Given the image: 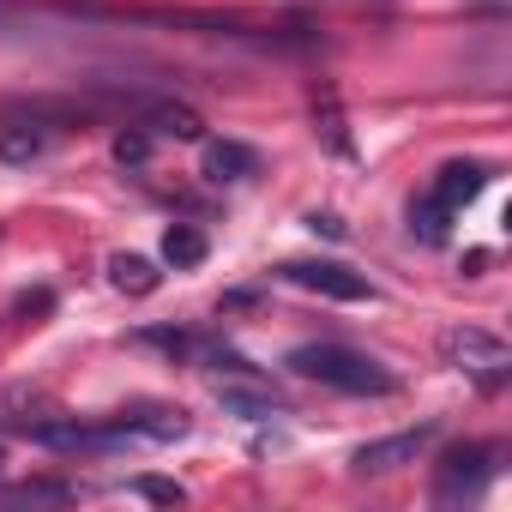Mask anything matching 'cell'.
I'll list each match as a JSON object with an SVG mask.
<instances>
[{
    "label": "cell",
    "instance_id": "ffe728a7",
    "mask_svg": "<svg viewBox=\"0 0 512 512\" xmlns=\"http://www.w3.org/2000/svg\"><path fill=\"white\" fill-rule=\"evenodd\" d=\"M0 464H7V452H0Z\"/></svg>",
    "mask_w": 512,
    "mask_h": 512
},
{
    "label": "cell",
    "instance_id": "277c9868",
    "mask_svg": "<svg viewBox=\"0 0 512 512\" xmlns=\"http://www.w3.org/2000/svg\"><path fill=\"white\" fill-rule=\"evenodd\" d=\"M434 434H440V422H416V428H404V434L368 440V446H356L350 470H356V476H386V470H404V464H416V458L434 446Z\"/></svg>",
    "mask_w": 512,
    "mask_h": 512
},
{
    "label": "cell",
    "instance_id": "5b68a950",
    "mask_svg": "<svg viewBox=\"0 0 512 512\" xmlns=\"http://www.w3.org/2000/svg\"><path fill=\"white\" fill-rule=\"evenodd\" d=\"M284 278H290L296 290L326 296V302H374L368 278H356V272H350V266H338V260H290V266H284Z\"/></svg>",
    "mask_w": 512,
    "mask_h": 512
},
{
    "label": "cell",
    "instance_id": "8992f818",
    "mask_svg": "<svg viewBox=\"0 0 512 512\" xmlns=\"http://www.w3.org/2000/svg\"><path fill=\"white\" fill-rule=\"evenodd\" d=\"M133 121H139L145 133H157V139H181V145H199V139H205L199 109H187V103H175V97H145Z\"/></svg>",
    "mask_w": 512,
    "mask_h": 512
},
{
    "label": "cell",
    "instance_id": "7c38bea8",
    "mask_svg": "<svg viewBox=\"0 0 512 512\" xmlns=\"http://www.w3.org/2000/svg\"><path fill=\"white\" fill-rule=\"evenodd\" d=\"M205 253H211V247H205V235H199L193 223H169V229H163V260H169L175 272L205 266Z\"/></svg>",
    "mask_w": 512,
    "mask_h": 512
},
{
    "label": "cell",
    "instance_id": "8fae6325",
    "mask_svg": "<svg viewBox=\"0 0 512 512\" xmlns=\"http://www.w3.org/2000/svg\"><path fill=\"white\" fill-rule=\"evenodd\" d=\"M109 278H115L121 296H151V290L163 284V272L145 260V253H115V260H109Z\"/></svg>",
    "mask_w": 512,
    "mask_h": 512
},
{
    "label": "cell",
    "instance_id": "52a82bcc",
    "mask_svg": "<svg viewBox=\"0 0 512 512\" xmlns=\"http://www.w3.org/2000/svg\"><path fill=\"white\" fill-rule=\"evenodd\" d=\"M199 175L211 187H229V181H247V175H260V151L241 145V139H211L205 157H199Z\"/></svg>",
    "mask_w": 512,
    "mask_h": 512
},
{
    "label": "cell",
    "instance_id": "ba28073f",
    "mask_svg": "<svg viewBox=\"0 0 512 512\" xmlns=\"http://www.w3.org/2000/svg\"><path fill=\"white\" fill-rule=\"evenodd\" d=\"M488 181H494V169H488V163H446V169L434 175L428 199H434V205H446V211H464Z\"/></svg>",
    "mask_w": 512,
    "mask_h": 512
},
{
    "label": "cell",
    "instance_id": "6da1fadb",
    "mask_svg": "<svg viewBox=\"0 0 512 512\" xmlns=\"http://www.w3.org/2000/svg\"><path fill=\"white\" fill-rule=\"evenodd\" d=\"M284 368L302 374V380H320L332 392H350V398H392L398 392V374L380 368L374 356L350 350V344H296Z\"/></svg>",
    "mask_w": 512,
    "mask_h": 512
},
{
    "label": "cell",
    "instance_id": "e0dca14e",
    "mask_svg": "<svg viewBox=\"0 0 512 512\" xmlns=\"http://www.w3.org/2000/svg\"><path fill=\"white\" fill-rule=\"evenodd\" d=\"M446 223H452V211H446V205H434L428 193L410 205V235H422L428 247H434V241H446Z\"/></svg>",
    "mask_w": 512,
    "mask_h": 512
},
{
    "label": "cell",
    "instance_id": "9a60e30c",
    "mask_svg": "<svg viewBox=\"0 0 512 512\" xmlns=\"http://www.w3.org/2000/svg\"><path fill=\"white\" fill-rule=\"evenodd\" d=\"M217 398H223V410H229V416H241V422H272V416H284V404H278V398L247 392V386H223Z\"/></svg>",
    "mask_w": 512,
    "mask_h": 512
},
{
    "label": "cell",
    "instance_id": "30bf717a",
    "mask_svg": "<svg viewBox=\"0 0 512 512\" xmlns=\"http://www.w3.org/2000/svg\"><path fill=\"white\" fill-rule=\"evenodd\" d=\"M49 398L37 392V386H19V380H0V428H31L37 422V410H43Z\"/></svg>",
    "mask_w": 512,
    "mask_h": 512
},
{
    "label": "cell",
    "instance_id": "2e32d148",
    "mask_svg": "<svg viewBox=\"0 0 512 512\" xmlns=\"http://www.w3.org/2000/svg\"><path fill=\"white\" fill-rule=\"evenodd\" d=\"M151 145H157V133H145L139 121H127V127L115 133V163H121V169H145V163H151Z\"/></svg>",
    "mask_w": 512,
    "mask_h": 512
},
{
    "label": "cell",
    "instance_id": "3957f363",
    "mask_svg": "<svg viewBox=\"0 0 512 512\" xmlns=\"http://www.w3.org/2000/svg\"><path fill=\"white\" fill-rule=\"evenodd\" d=\"M494 476H500V446L494 440H464V446L440 452V464H434V500L482 494Z\"/></svg>",
    "mask_w": 512,
    "mask_h": 512
},
{
    "label": "cell",
    "instance_id": "ac0fdd59",
    "mask_svg": "<svg viewBox=\"0 0 512 512\" xmlns=\"http://www.w3.org/2000/svg\"><path fill=\"white\" fill-rule=\"evenodd\" d=\"M133 494H145V500H181V488L175 482H157V476H139Z\"/></svg>",
    "mask_w": 512,
    "mask_h": 512
},
{
    "label": "cell",
    "instance_id": "5bb4252c",
    "mask_svg": "<svg viewBox=\"0 0 512 512\" xmlns=\"http://www.w3.org/2000/svg\"><path fill=\"white\" fill-rule=\"evenodd\" d=\"M49 151V127H19V121H7L0 127V163H31V157H43Z\"/></svg>",
    "mask_w": 512,
    "mask_h": 512
},
{
    "label": "cell",
    "instance_id": "7a4b0ae2",
    "mask_svg": "<svg viewBox=\"0 0 512 512\" xmlns=\"http://www.w3.org/2000/svg\"><path fill=\"white\" fill-rule=\"evenodd\" d=\"M440 356H446V368H458V374H470L482 386H500L512 374V350L488 326H446L440 332Z\"/></svg>",
    "mask_w": 512,
    "mask_h": 512
},
{
    "label": "cell",
    "instance_id": "d6986e66",
    "mask_svg": "<svg viewBox=\"0 0 512 512\" xmlns=\"http://www.w3.org/2000/svg\"><path fill=\"white\" fill-rule=\"evenodd\" d=\"M308 229H320V235H344V223H338V217H320V211L308 217Z\"/></svg>",
    "mask_w": 512,
    "mask_h": 512
},
{
    "label": "cell",
    "instance_id": "4fadbf2b",
    "mask_svg": "<svg viewBox=\"0 0 512 512\" xmlns=\"http://www.w3.org/2000/svg\"><path fill=\"white\" fill-rule=\"evenodd\" d=\"M79 488L61 482V476H31V482H13L7 488V506H67Z\"/></svg>",
    "mask_w": 512,
    "mask_h": 512
},
{
    "label": "cell",
    "instance_id": "9c48e42d",
    "mask_svg": "<svg viewBox=\"0 0 512 512\" xmlns=\"http://www.w3.org/2000/svg\"><path fill=\"white\" fill-rule=\"evenodd\" d=\"M314 133H320L338 157H356L350 127H344V109H338V91H332V85H320V91H314Z\"/></svg>",
    "mask_w": 512,
    "mask_h": 512
}]
</instances>
